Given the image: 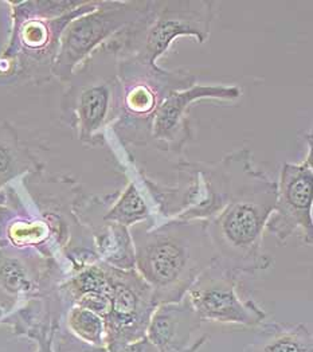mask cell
Listing matches in <instances>:
<instances>
[{
    "label": "cell",
    "mask_w": 313,
    "mask_h": 352,
    "mask_svg": "<svg viewBox=\"0 0 313 352\" xmlns=\"http://www.w3.org/2000/svg\"><path fill=\"white\" fill-rule=\"evenodd\" d=\"M135 269L153 291L156 305L180 301L200 273L215 263L206 221L167 219L129 228Z\"/></svg>",
    "instance_id": "obj_1"
},
{
    "label": "cell",
    "mask_w": 313,
    "mask_h": 352,
    "mask_svg": "<svg viewBox=\"0 0 313 352\" xmlns=\"http://www.w3.org/2000/svg\"><path fill=\"white\" fill-rule=\"evenodd\" d=\"M276 199L277 182L253 167L239 182L228 205L206 221L215 263L238 274L268 270L273 265L263 253L262 241Z\"/></svg>",
    "instance_id": "obj_2"
},
{
    "label": "cell",
    "mask_w": 313,
    "mask_h": 352,
    "mask_svg": "<svg viewBox=\"0 0 313 352\" xmlns=\"http://www.w3.org/2000/svg\"><path fill=\"white\" fill-rule=\"evenodd\" d=\"M117 116L111 126L122 144L151 142L152 121L162 104L175 91L195 85L197 74L187 69L166 70L139 58L117 59Z\"/></svg>",
    "instance_id": "obj_3"
},
{
    "label": "cell",
    "mask_w": 313,
    "mask_h": 352,
    "mask_svg": "<svg viewBox=\"0 0 313 352\" xmlns=\"http://www.w3.org/2000/svg\"><path fill=\"white\" fill-rule=\"evenodd\" d=\"M207 0H149L147 12L104 46L116 59L139 58L156 63L177 36L204 43L215 8Z\"/></svg>",
    "instance_id": "obj_4"
},
{
    "label": "cell",
    "mask_w": 313,
    "mask_h": 352,
    "mask_svg": "<svg viewBox=\"0 0 313 352\" xmlns=\"http://www.w3.org/2000/svg\"><path fill=\"white\" fill-rule=\"evenodd\" d=\"M148 7L149 0L98 1L94 10L77 16L62 31L54 74L69 80L78 63L140 19Z\"/></svg>",
    "instance_id": "obj_5"
},
{
    "label": "cell",
    "mask_w": 313,
    "mask_h": 352,
    "mask_svg": "<svg viewBox=\"0 0 313 352\" xmlns=\"http://www.w3.org/2000/svg\"><path fill=\"white\" fill-rule=\"evenodd\" d=\"M102 49V63H89L87 72L76 76V82L66 97V109L80 139L93 146L107 139V131L117 116V59L105 46Z\"/></svg>",
    "instance_id": "obj_6"
},
{
    "label": "cell",
    "mask_w": 313,
    "mask_h": 352,
    "mask_svg": "<svg viewBox=\"0 0 313 352\" xmlns=\"http://www.w3.org/2000/svg\"><path fill=\"white\" fill-rule=\"evenodd\" d=\"M111 283V307L105 316L107 347H120L145 338L147 328L156 309L153 291L136 269L120 270L107 265Z\"/></svg>",
    "instance_id": "obj_7"
},
{
    "label": "cell",
    "mask_w": 313,
    "mask_h": 352,
    "mask_svg": "<svg viewBox=\"0 0 313 352\" xmlns=\"http://www.w3.org/2000/svg\"><path fill=\"white\" fill-rule=\"evenodd\" d=\"M238 273L213 263L191 285L187 297L202 322L238 324L256 328L266 322L268 314L255 300H242L237 294Z\"/></svg>",
    "instance_id": "obj_8"
},
{
    "label": "cell",
    "mask_w": 313,
    "mask_h": 352,
    "mask_svg": "<svg viewBox=\"0 0 313 352\" xmlns=\"http://www.w3.org/2000/svg\"><path fill=\"white\" fill-rule=\"evenodd\" d=\"M312 144L301 164L285 163L277 183V199L266 230L280 242L300 232L305 245H312Z\"/></svg>",
    "instance_id": "obj_9"
},
{
    "label": "cell",
    "mask_w": 313,
    "mask_h": 352,
    "mask_svg": "<svg viewBox=\"0 0 313 352\" xmlns=\"http://www.w3.org/2000/svg\"><path fill=\"white\" fill-rule=\"evenodd\" d=\"M241 96L242 89L238 87L219 85H194L186 90L172 93L153 118L151 142L162 151L175 155L183 153L184 146L193 140V131L190 125V112L193 105L202 100L234 101Z\"/></svg>",
    "instance_id": "obj_10"
},
{
    "label": "cell",
    "mask_w": 313,
    "mask_h": 352,
    "mask_svg": "<svg viewBox=\"0 0 313 352\" xmlns=\"http://www.w3.org/2000/svg\"><path fill=\"white\" fill-rule=\"evenodd\" d=\"M202 325L188 297L156 307L145 338L160 352H180L191 346L193 335Z\"/></svg>",
    "instance_id": "obj_11"
},
{
    "label": "cell",
    "mask_w": 313,
    "mask_h": 352,
    "mask_svg": "<svg viewBox=\"0 0 313 352\" xmlns=\"http://www.w3.org/2000/svg\"><path fill=\"white\" fill-rule=\"evenodd\" d=\"M129 177L128 186L120 192L112 204H105L108 208L101 215V222H109L132 228L142 222L159 223L155 182L148 180L135 166L127 170Z\"/></svg>",
    "instance_id": "obj_12"
},
{
    "label": "cell",
    "mask_w": 313,
    "mask_h": 352,
    "mask_svg": "<svg viewBox=\"0 0 313 352\" xmlns=\"http://www.w3.org/2000/svg\"><path fill=\"white\" fill-rule=\"evenodd\" d=\"M244 352H313V335L305 324L263 322Z\"/></svg>",
    "instance_id": "obj_13"
},
{
    "label": "cell",
    "mask_w": 313,
    "mask_h": 352,
    "mask_svg": "<svg viewBox=\"0 0 313 352\" xmlns=\"http://www.w3.org/2000/svg\"><path fill=\"white\" fill-rule=\"evenodd\" d=\"M61 314L50 307L45 309L41 304L28 307L17 315L12 323L14 333L35 342V352H56L54 342L61 325Z\"/></svg>",
    "instance_id": "obj_14"
},
{
    "label": "cell",
    "mask_w": 313,
    "mask_h": 352,
    "mask_svg": "<svg viewBox=\"0 0 313 352\" xmlns=\"http://www.w3.org/2000/svg\"><path fill=\"white\" fill-rule=\"evenodd\" d=\"M98 258L114 269H135V246L129 228L101 222L94 229Z\"/></svg>",
    "instance_id": "obj_15"
},
{
    "label": "cell",
    "mask_w": 313,
    "mask_h": 352,
    "mask_svg": "<svg viewBox=\"0 0 313 352\" xmlns=\"http://www.w3.org/2000/svg\"><path fill=\"white\" fill-rule=\"evenodd\" d=\"M0 289L11 300L39 292V273L25 257L0 249Z\"/></svg>",
    "instance_id": "obj_16"
},
{
    "label": "cell",
    "mask_w": 313,
    "mask_h": 352,
    "mask_svg": "<svg viewBox=\"0 0 313 352\" xmlns=\"http://www.w3.org/2000/svg\"><path fill=\"white\" fill-rule=\"evenodd\" d=\"M69 333L90 346H107L105 320L93 311L72 305L66 314Z\"/></svg>",
    "instance_id": "obj_17"
},
{
    "label": "cell",
    "mask_w": 313,
    "mask_h": 352,
    "mask_svg": "<svg viewBox=\"0 0 313 352\" xmlns=\"http://www.w3.org/2000/svg\"><path fill=\"white\" fill-rule=\"evenodd\" d=\"M29 166V156L19 146L14 131L0 128V184L23 173Z\"/></svg>",
    "instance_id": "obj_18"
},
{
    "label": "cell",
    "mask_w": 313,
    "mask_h": 352,
    "mask_svg": "<svg viewBox=\"0 0 313 352\" xmlns=\"http://www.w3.org/2000/svg\"><path fill=\"white\" fill-rule=\"evenodd\" d=\"M8 234L17 246H36L47 239L49 229L42 222H17Z\"/></svg>",
    "instance_id": "obj_19"
},
{
    "label": "cell",
    "mask_w": 313,
    "mask_h": 352,
    "mask_svg": "<svg viewBox=\"0 0 313 352\" xmlns=\"http://www.w3.org/2000/svg\"><path fill=\"white\" fill-rule=\"evenodd\" d=\"M58 352H111L107 346H90L80 342L70 333H61L58 340Z\"/></svg>",
    "instance_id": "obj_20"
},
{
    "label": "cell",
    "mask_w": 313,
    "mask_h": 352,
    "mask_svg": "<svg viewBox=\"0 0 313 352\" xmlns=\"http://www.w3.org/2000/svg\"><path fill=\"white\" fill-rule=\"evenodd\" d=\"M111 352H160L147 338H142L140 340H136L133 343L125 344L120 347L118 350Z\"/></svg>",
    "instance_id": "obj_21"
},
{
    "label": "cell",
    "mask_w": 313,
    "mask_h": 352,
    "mask_svg": "<svg viewBox=\"0 0 313 352\" xmlns=\"http://www.w3.org/2000/svg\"><path fill=\"white\" fill-rule=\"evenodd\" d=\"M208 339H210V338H208L207 335H204V336H202L199 339H197L195 342H193V343H191V346H190L187 350L180 352H198L200 349H202V347L208 342Z\"/></svg>",
    "instance_id": "obj_22"
},
{
    "label": "cell",
    "mask_w": 313,
    "mask_h": 352,
    "mask_svg": "<svg viewBox=\"0 0 313 352\" xmlns=\"http://www.w3.org/2000/svg\"><path fill=\"white\" fill-rule=\"evenodd\" d=\"M1 292H3V291H1ZM3 294H4V292H3Z\"/></svg>",
    "instance_id": "obj_23"
}]
</instances>
